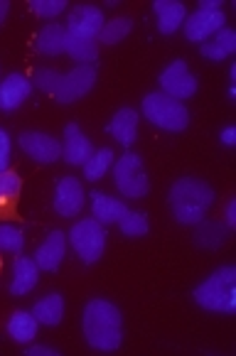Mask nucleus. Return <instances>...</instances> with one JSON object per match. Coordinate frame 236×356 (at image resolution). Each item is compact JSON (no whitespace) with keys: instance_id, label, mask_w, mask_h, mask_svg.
Wrapping results in <instances>:
<instances>
[{"instance_id":"nucleus-1","label":"nucleus","mask_w":236,"mask_h":356,"mask_svg":"<svg viewBox=\"0 0 236 356\" xmlns=\"http://www.w3.org/2000/svg\"><path fill=\"white\" fill-rule=\"evenodd\" d=\"M84 339L96 351H116L123 344V317L121 309L104 298L86 302L81 314Z\"/></svg>"},{"instance_id":"nucleus-2","label":"nucleus","mask_w":236,"mask_h":356,"mask_svg":"<svg viewBox=\"0 0 236 356\" xmlns=\"http://www.w3.org/2000/svg\"><path fill=\"white\" fill-rule=\"evenodd\" d=\"M168 204L178 224L194 226L207 219V211L214 204V189L202 179L182 177L170 187Z\"/></svg>"},{"instance_id":"nucleus-3","label":"nucleus","mask_w":236,"mask_h":356,"mask_svg":"<svg viewBox=\"0 0 236 356\" xmlns=\"http://www.w3.org/2000/svg\"><path fill=\"white\" fill-rule=\"evenodd\" d=\"M194 302L207 312L234 314L236 312V268L221 266L194 288Z\"/></svg>"},{"instance_id":"nucleus-4","label":"nucleus","mask_w":236,"mask_h":356,"mask_svg":"<svg viewBox=\"0 0 236 356\" xmlns=\"http://www.w3.org/2000/svg\"><path fill=\"white\" fill-rule=\"evenodd\" d=\"M145 121H150L155 128L168 133H180L189 126V111L182 101L163 94V91H152L143 99L141 106Z\"/></svg>"},{"instance_id":"nucleus-5","label":"nucleus","mask_w":236,"mask_h":356,"mask_svg":"<svg viewBox=\"0 0 236 356\" xmlns=\"http://www.w3.org/2000/svg\"><path fill=\"white\" fill-rule=\"evenodd\" d=\"M67 243L74 248V253H77L86 266L99 263L106 251V226L99 224L94 216H91V219H79L77 224L69 229Z\"/></svg>"},{"instance_id":"nucleus-6","label":"nucleus","mask_w":236,"mask_h":356,"mask_svg":"<svg viewBox=\"0 0 236 356\" xmlns=\"http://www.w3.org/2000/svg\"><path fill=\"white\" fill-rule=\"evenodd\" d=\"M113 184L126 200H143L150 192V179L143 168V157L136 152H123L113 163Z\"/></svg>"},{"instance_id":"nucleus-7","label":"nucleus","mask_w":236,"mask_h":356,"mask_svg":"<svg viewBox=\"0 0 236 356\" xmlns=\"http://www.w3.org/2000/svg\"><path fill=\"white\" fill-rule=\"evenodd\" d=\"M157 81H160V91H163V94L173 96V99H178V101L192 99V96L197 94V86H200L197 84V76L189 72L187 62H182V59L170 62L168 67L160 72Z\"/></svg>"},{"instance_id":"nucleus-8","label":"nucleus","mask_w":236,"mask_h":356,"mask_svg":"<svg viewBox=\"0 0 236 356\" xmlns=\"http://www.w3.org/2000/svg\"><path fill=\"white\" fill-rule=\"evenodd\" d=\"M17 143H20V150L40 165H52L62 157V143L54 136H49V133L25 131L20 133Z\"/></svg>"},{"instance_id":"nucleus-9","label":"nucleus","mask_w":236,"mask_h":356,"mask_svg":"<svg viewBox=\"0 0 236 356\" xmlns=\"http://www.w3.org/2000/svg\"><path fill=\"white\" fill-rule=\"evenodd\" d=\"M106 17H104V10L99 6H89V3H81V6L72 8L67 15V32L72 37H81V40H96L104 27Z\"/></svg>"},{"instance_id":"nucleus-10","label":"nucleus","mask_w":236,"mask_h":356,"mask_svg":"<svg viewBox=\"0 0 236 356\" xmlns=\"http://www.w3.org/2000/svg\"><path fill=\"white\" fill-rule=\"evenodd\" d=\"M52 207L64 219H74V216L81 214V209L86 207V192H84V187H81V182H79V177L57 179Z\"/></svg>"},{"instance_id":"nucleus-11","label":"nucleus","mask_w":236,"mask_h":356,"mask_svg":"<svg viewBox=\"0 0 236 356\" xmlns=\"http://www.w3.org/2000/svg\"><path fill=\"white\" fill-rule=\"evenodd\" d=\"M96 84V69L94 67H74L72 72L62 74L57 89V101L59 104H74V101L84 99Z\"/></svg>"},{"instance_id":"nucleus-12","label":"nucleus","mask_w":236,"mask_h":356,"mask_svg":"<svg viewBox=\"0 0 236 356\" xmlns=\"http://www.w3.org/2000/svg\"><path fill=\"white\" fill-rule=\"evenodd\" d=\"M221 27H226V15L224 10H214V13H207V10H194L189 13L187 17H184V37H187L189 42H205V40H210L212 35H217V32L221 30Z\"/></svg>"},{"instance_id":"nucleus-13","label":"nucleus","mask_w":236,"mask_h":356,"mask_svg":"<svg viewBox=\"0 0 236 356\" xmlns=\"http://www.w3.org/2000/svg\"><path fill=\"white\" fill-rule=\"evenodd\" d=\"M32 79H27L25 74L20 72H13L8 74L3 81H0V111H17L32 94Z\"/></svg>"},{"instance_id":"nucleus-14","label":"nucleus","mask_w":236,"mask_h":356,"mask_svg":"<svg viewBox=\"0 0 236 356\" xmlns=\"http://www.w3.org/2000/svg\"><path fill=\"white\" fill-rule=\"evenodd\" d=\"M32 258H35L40 270H47V273L59 270V266H62L64 258H67V234H64V231H52V234L37 246Z\"/></svg>"},{"instance_id":"nucleus-15","label":"nucleus","mask_w":236,"mask_h":356,"mask_svg":"<svg viewBox=\"0 0 236 356\" xmlns=\"http://www.w3.org/2000/svg\"><path fill=\"white\" fill-rule=\"evenodd\" d=\"M94 152V145H91L89 136H86L77 123H69L64 128V136H62V157L64 163L69 165H84L86 160L91 157Z\"/></svg>"},{"instance_id":"nucleus-16","label":"nucleus","mask_w":236,"mask_h":356,"mask_svg":"<svg viewBox=\"0 0 236 356\" xmlns=\"http://www.w3.org/2000/svg\"><path fill=\"white\" fill-rule=\"evenodd\" d=\"M89 204H91V216H94L99 224L109 226V224H118L123 216L128 214V204L118 197H111V194L104 192H91L89 197Z\"/></svg>"},{"instance_id":"nucleus-17","label":"nucleus","mask_w":236,"mask_h":356,"mask_svg":"<svg viewBox=\"0 0 236 356\" xmlns=\"http://www.w3.org/2000/svg\"><path fill=\"white\" fill-rule=\"evenodd\" d=\"M40 280V268H37L35 258H27L17 253L15 263H13V275H10V295L22 298V295L32 293Z\"/></svg>"},{"instance_id":"nucleus-18","label":"nucleus","mask_w":236,"mask_h":356,"mask_svg":"<svg viewBox=\"0 0 236 356\" xmlns=\"http://www.w3.org/2000/svg\"><path fill=\"white\" fill-rule=\"evenodd\" d=\"M152 13L157 17V32H163V35H175L187 17V8L180 0H155Z\"/></svg>"},{"instance_id":"nucleus-19","label":"nucleus","mask_w":236,"mask_h":356,"mask_svg":"<svg viewBox=\"0 0 236 356\" xmlns=\"http://www.w3.org/2000/svg\"><path fill=\"white\" fill-rule=\"evenodd\" d=\"M138 111L136 108H118L109 121V136L118 140L123 147H131L138 138Z\"/></svg>"},{"instance_id":"nucleus-20","label":"nucleus","mask_w":236,"mask_h":356,"mask_svg":"<svg viewBox=\"0 0 236 356\" xmlns=\"http://www.w3.org/2000/svg\"><path fill=\"white\" fill-rule=\"evenodd\" d=\"M200 52L210 62H224L236 52V32L231 27H221L217 35H212L200 44Z\"/></svg>"},{"instance_id":"nucleus-21","label":"nucleus","mask_w":236,"mask_h":356,"mask_svg":"<svg viewBox=\"0 0 236 356\" xmlns=\"http://www.w3.org/2000/svg\"><path fill=\"white\" fill-rule=\"evenodd\" d=\"M67 27L62 22H47V25L40 30L35 40V47L40 54L45 57H57V54H64V47H67Z\"/></svg>"},{"instance_id":"nucleus-22","label":"nucleus","mask_w":236,"mask_h":356,"mask_svg":"<svg viewBox=\"0 0 236 356\" xmlns=\"http://www.w3.org/2000/svg\"><path fill=\"white\" fill-rule=\"evenodd\" d=\"M37 317L27 309H17V312L10 314V320H8L6 330H8V337L17 344H30L32 339L37 337Z\"/></svg>"},{"instance_id":"nucleus-23","label":"nucleus","mask_w":236,"mask_h":356,"mask_svg":"<svg viewBox=\"0 0 236 356\" xmlns=\"http://www.w3.org/2000/svg\"><path fill=\"white\" fill-rule=\"evenodd\" d=\"M32 314L37 317V322L45 327H57L64 320V298L59 293L45 295L40 302L32 307Z\"/></svg>"},{"instance_id":"nucleus-24","label":"nucleus","mask_w":236,"mask_h":356,"mask_svg":"<svg viewBox=\"0 0 236 356\" xmlns=\"http://www.w3.org/2000/svg\"><path fill=\"white\" fill-rule=\"evenodd\" d=\"M197 226V231H194V243L200 248H219L224 246L226 241V234H229V229H226L224 221H210V219H202Z\"/></svg>"},{"instance_id":"nucleus-25","label":"nucleus","mask_w":236,"mask_h":356,"mask_svg":"<svg viewBox=\"0 0 236 356\" xmlns=\"http://www.w3.org/2000/svg\"><path fill=\"white\" fill-rule=\"evenodd\" d=\"M64 54H69L77 62V67H91L99 59V44H96V40H81V37L69 35Z\"/></svg>"},{"instance_id":"nucleus-26","label":"nucleus","mask_w":236,"mask_h":356,"mask_svg":"<svg viewBox=\"0 0 236 356\" xmlns=\"http://www.w3.org/2000/svg\"><path fill=\"white\" fill-rule=\"evenodd\" d=\"M113 163H116L113 150H111V147H99V150L91 152L89 160L81 165V170H84V179H89V182H99V179H104L106 172L113 168Z\"/></svg>"},{"instance_id":"nucleus-27","label":"nucleus","mask_w":236,"mask_h":356,"mask_svg":"<svg viewBox=\"0 0 236 356\" xmlns=\"http://www.w3.org/2000/svg\"><path fill=\"white\" fill-rule=\"evenodd\" d=\"M131 30H133L131 17H113V20L104 22V27H101V32H99L96 40L104 42V44H118L131 35Z\"/></svg>"},{"instance_id":"nucleus-28","label":"nucleus","mask_w":236,"mask_h":356,"mask_svg":"<svg viewBox=\"0 0 236 356\" xmlns=\"http://www.w3.org/2000/svg\"><path fill=\"white\" fill-rule=\"evenodd\" d=\"M20 189H22L20 175L13 172V170L0 172V211L15 204V200L20 197Z\"/></svg>"},{"instance_id":"nucleus-29","label":"nucleus","mask_w":236,"mask_h":356,"mask_svg":"<svg viewBox=\"0 0 236 356\" xmlns=\"http://www.w3.org/2000/svg\"><path fill=\"white\" fill-rule=\"evenodd\" d=\"M118 229H121V234L128 236V238H143V236L150 231L148 214L145 211H128V214L118 221Z\"/></svg>"},{"instance_id":"nucleus-30","label":"nucleus","mask_w":236,"mask_h":356,"mask_svg":"<svg viewBox=\"0 0 236 356\" xmlns=\"http://www.w3.org/2000/svg\"><path fill=\"white\" fill-rule=\"evenodd\" d=\"M22 246H25V234L17 226L0 224V251L17 256V253H22Z\"/></svg>"},{"instance_id":"nucleus-31","label":"nucleus","mask_w":236,"mask_h":356,"mask_svg":"<svg viewBox=\"0 0 236 356\" xmlns=\"http://www.w3.org/2000/svg\"><path fill=\"white\" fill-rule=\"evenodd\" d=\"M30 10L45 20H57L67 10V0H30Z\"/></svg>"},{"instance_id":"nucleus-32","label":"nucleus","mask_w":236,"mask_h":356,"mask_svg":"<svg viewBox=\"0 0 236 356\" xmlns=\"http://www.w3.org/2000/svg\"><path fill=\"white\" fill-rule=\"evenodd\" d=\"M59 81H62V74L57 69H37L32 76V86H37L45 94H57Z\"/></svg>"},{"instance_id":"nucleus-33","label":"nucleus","mask_w":236,"mask_h":356,"mask_svg":"<svg viewBox=\"0 0 236 356\" xmlns=\"http://www.w3.org/2000/svg\"><path fill=\"white\" fill-rule=\"evenodd\" d=\"M10 160H13V143L8 136L6 128H0V172L10 170Z\"/></svg>"},{"instance_id":"nucleus-34","label":"nucleus","mask_w":236,"mask_h":356,"mask_svg":"<svg viewBox=\"0 0 236 356\" xmlns=\"http://www.w3.org/2000/svg\"><path fill=\"white\" fill-rule=\"evenodd\" d=\"M27 354L30 356H59L57 349H52V346H47V344H30L27 346Z\"/></svg>"},{"instance_id":"nucleus-35","label":"nucleus","mask_w":236,"mask_h":356,"mask_svg":"<svg viewBox=\"0 0 236 356\" xmlns=\"http://www.w3.org/2000/svg\"><path fill=\"white\" fill-rule=\"evenodd\" d=\"M224 224L226 229H234L236 226V200H229L224 207Z\"/></svg>"},{"instance_id":"nucleus-36","label":"nucleus","mask_w":236,"mask_h":356,"mask_svg":"<svg viewBox=\"0 0 236 356\" xmlns=\"http://www.w3.org/2000/svg\"><path fill=\"white\" fill-rule=\"evenodd\" d=\"M219 140H221V145H226V147H234V145H236V128L226 126L224 131H221Z\"/></svg>"},{"instance_id":"nucleus-37","label":"nucleus","mask_w":236,"mask_h":356,"mask_svg":"<svg viewBox=\"0 0 236 356\" xmlns=\"http://www.w3.org/2000/svg\"><path fill=\"white\" fill-rule=\"evenodd\" d=\"M197 10L214 13V10H224V8H221V0H200V8H197Z\"/></svg>"},{"instance_id":"nucleus-38","label":"nucleus","mask_w":236,"mask_h":356,"mask_svg":"<svg viewBox=\"0 0 236 356\" xmlns=\"http://www.w3.org/2000/svg\"><path fill=\"white\" fill-rule=\"evenodd\" d=\"M8 13H10V3H8V0H0V27H3V22H6Z\"/></svg>"},{"instance_id":"nucleus-39","label":"nucleus","mask_w":236,"mask_h":356,"mask_svg":"<svg viewBox=\"0 0 236 356\" xmlns=\"http://www.w3.org/2000/svg\"><path fill=\"white\" fill-rule=\"evenodd\" d=\"M229 99H231V101L236 99V84H231V86H229Z\"/></svg>"},{"instance_id":"nucleus-40","label":"nucleus","mask_w":236,"mask_h":356,"mask_svg":"<svg viewBox=\"0 0 236 356\" xmlns=\"http://www.w3.org/2000/svg\"><path fill=\"white\" fill-rule=\"evenodd\" d=\"M0 270H3V261H0Z\"/></svg>"}]
</instances>
